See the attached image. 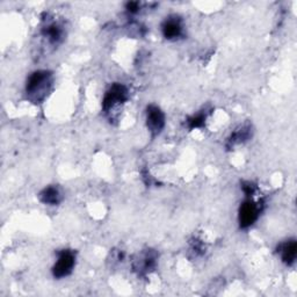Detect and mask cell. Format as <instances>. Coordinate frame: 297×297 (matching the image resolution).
I'll list each match as a JSON object with an SVG mask.
<instances>
[{"label":"cell","mask_w":297,"mask_h":297,"mask_svg":"<svg viewBox=\"0 0 297 297\" xmlns=\"http://www.w3.org/2000/svg\"><path fill=\"white\" fill-rule=\"evenodd\" d=\"M146 125L152 135H158L165 127V115L161 108L156 106H149L146 110Z\"/></svg>","instance_id":"cell-5"},{"label":"cell","mask_w":297,"mask_h":297,"mask_svg":"<svg viewBox=\"0 0 297 297\" xmlns=\"http://www.w3.org/2000/svg\"><path fill=\"white\" fill-rule=\"evenodd\" d=\"M281 252V258L283 260V263L287 264L288 266H290L295 263L296 254H297V244L292 239V241L286 242L283 245L280 247Z\"/></svg>","instance_id":"cell-6"},{"label":"cell","mask_w":297,"mask_h":297,"mask_svg":"<svg viewBox=\"0 0 297 297\" xmlns=\"http://www.w3.org/2000/svg\"><path fill=\"white\" fill-rule=\"evenodd\" d=\"M50 84L51 73L49 71H35L28 78L26 92L34 101H41L46 96V92L48 91Z\"/></svg>","instance_id":"cell-1"},{"label":"cell","mask_w":297,"mask_h":297,"mask_svg":"<svg viewBox=\"0 0 297 297\" xmlns=\"http://www.w3.org/2000/svg\"><path fill=\"white\" fill-rule=\"evenodd\" d=\"M260 214V206L247 199L243 202V205L239 208V225L241 228L246 229L254 224V222L258 220Z\"/></svg>","instance_id":"cell-3"},{"label":"cell","mask_w":297,"mask_h":297,"mask_svg":"<svg viewBox=\"0 0 297 297\" xmlns=\"http://www.w3.org/2000/svg\"><path fill=\"white\" fill-rule=\"evenodd\" d=\"M127 97L128 91L126 86L121 85V84H114V85L109 88V91L106 93L103 101V108L105 112H108L114 106L125 103Z\"/></svg>","instance_id":"cell-4"},{"label":"cell","mask_w":297,"mask_h":297,"mask_svg":"<svg viewBox=\"0 0 297 297\" xmlns=\"http://www.w3.org/2000/svg\"><path fill=\"white\" fill-rule=\"evenodd\" d=\"M243 190H244V193H245V195L247 197H250L252 196V195L254 194L255 192V189L256 187L253 185V184H251V183H245V184H243Z\"/></svg>","instance_id":"cell-12"},{"label":"cell","mask_w":297,"mask_h":297,"mask_svg":"<svg viewBox=\"0 0 297 297\" xmlns=\"http://www.w3.org/2000/svg\"><path fill=\"white\" fill-rule=\"evenodd\" d=\"M205 121H206V115L197 114V115H194V116L192 117H189L187 120V123H188L189 129H195V128H201L203 125H205Z\"/></svg>","instance_id":"cell-11"},{"label":"cell","mask_w":297,"mask_h":297,"mask_svg":"<svg viewBox=\"0 0 297 297\" xmlns=\"http://www.w3.org/2000/svg\"><path fill=\"white\" fill-rule=\"evenodd\" d=\"M251 136V128L249 126H244L241 129L237 130L236 132H233L231 137L229 138L228 144L229 146H233L237 143H242L244 141H247Z\"/></svg>","instance_id":"cell-9"},{"label":"cell","mask_w":297,"mask_h":297,"mask_svg":"<svg viewBox=\"0 0 297 297\" xmlns=\"http://www.w3.org/2000/svg\"><path fill=\"white\" fill-rule=\"evenodd\" d=\"M74 265H76V254H74V252L71 250L61 251L56 264L52 267V275L56 279L68 276L72 273Z\"/></svg>","instance_id":"cell-2"},{"label":"cell","mask_w":297,"mask_h":297,"mask_svg":"<svg viewBox=\"0 0 297 297\" xmlns=\"http://www.w3.org/2000/svg\"><path fill=\"white\" fill-rule=\"evenodd\" d=\"M183 32V27L179 20L168 19L163 25V34L164 36L168 39H173L179 37Z\"/></svg>","instance_id":"cell-7"},{"label":"cell","mask_w":297,"mask_h":297,"mask_svg":"<svg viewBox=\"0 0 297 297\" xmlns=\"http://www.w3.org/2000/svg\"><path fill=\"white\" fill-rule=\"evenodd\" d=\"M39 200H41L43 203L46 205H58V203L62 201V195L60 193V190L56 187H47L44 188L41 193H39Z\"/></svg>","instance_id":"cell-8"},{"label":"cell","mask_w":297,"mask_h":297,"mask_svg":"<svg viewBox=\"0 0 297 297\" xmlns=\"http://www.w3.org/2000/svg\"><path fill=\"white\" fill-rule=\"evenodd\" d=\"M43 34L51 43H57L62 37V29L56 24H51L46 27Z\"/></svg>","instance_id":"cell-10"},{"label":"cell","mask_w":297,"mask_h":297,"mask_svg":"<svg viewBox=\"0 0 297 297\" xmlns=\"http://www.w3.org/2000/svg\"><path fill=\"white\" fill-rule=\"evenodd\" d=\"M138 8H140L138 3H128V5H127V10L130 13H136L137 11H138Z\"/></svg>","instance_id":"cell-13"}]
</instances>
